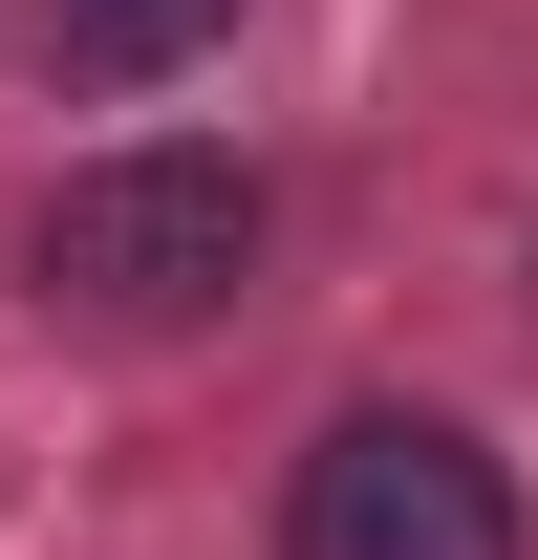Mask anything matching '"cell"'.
<instances>
[{
  "instance_id": "cell-1",
  "label": "cell",
  "mask_w": 538,
  "mask_h": 560,
  "mask_svg": "<svg viewBox=\"0 0 538 560\" xmlns=\"http://www.w3.org/2000/svg\"><path fill=\"white\" fill-rule=\"evenodd\" d=\"M259 237H280L259 151H195V130L86 151L66 195L22 215V259H44V302H66V324H215V302L259 280Z\"/></svg>"
},
{
  "instance_id": "cell-2",
  "label": "cell",
  "mask_w": 538,
  "mask_h": 560,
  "mask_svg": "<svg viewBox=\"0 0 538 560\" xmlns=\"http://www.w3.org/2000/svg\"><path fill=\"white\" fill-rule=\"evenodd\" d=\"M280 560H538V517L453 410H344L280 475Z\"/></svg>"
},
{
  "instance_id": "cell-3",
  "label": "cell",
  "mask_w": 538,
  "mask_h": 560,
  "mask_svg": "<svg viewBox=\"0 0 538 560\" xmlns=\"http://www.w3.org/2000/svg\"><path fill=\"white\" fill-rule=\"evenodd\" d=\"M195 44H237V0H44V66L66 86H173Z\"/></svg>"
}]
</instances>
